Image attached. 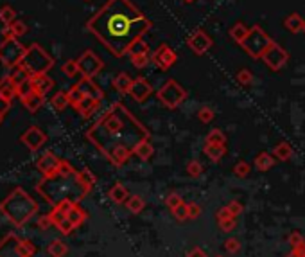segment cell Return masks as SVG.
<instances>
[{
    "mask_svg": "<svg viewBox=\"0 0 305 257\" xmlns=\"http://www.w3.org/2000/svg\"><path fill=\"white\" fill-rule=\"evenodd\" d=\"M112 54L122 58L149 29V20L129 0H108L86 24Z\"/></svg>",
    "mask_w": 305,
    "mask_h": 257,
    "instance_id": "obj_1",
    "label": "cell"
},
{
    "mask_svg": "<svg viewBox=\"0 0 305 257\" xmlns=\"http://www.w3.org/2000/svg\"><path fill=\"white\" fill-rule=\"evenodd\" d=\"M86 138L115 166H122L135 155L138 144L148 140V131L122 104H114L88 129Z\"/></svg>",
    "mask_w": 305,
    "mask_h": 257,
    "instance_id": "obj_2",
    "label": "cell"
},
{
    "mask_svg": "<svg viewBox=\"0 0 305 257\" xmlns=\"http://www.w3.org/2000/svg\"><path fill=\"white\" fill-rule=\"evenodd\" d=\"M36 191L49 203L56 205L63 200H83L90 193V187L81 180L79 171H76L67 160H61L58 171L41 178V182L36 185Z\"/></svg>",
    "mask_w": 305,
    "mask_h": 257,
    "instance_id": "obj_3",
    "label": "cell"
},
{
    "mask_svg": "<svg viewBox=\"0 0 305 257\" xmlns=\"http://www.w3.org/2000/svg\"><path fill=\"white\" fill-rule=\"evenodd\" d=\"M38 202L22 187L13 189L9 196H5L4 202H0V214L15 227H24L25 223H29L38 214Z\"/></svg>",
    "mask_w": 305,
    "mask_h": 257,
    "instance_id": "obj_4",
    "label": "cell"
},
{
    "mask_svg": "<svg viewBox=\"0 0 305 257\" xmlns=\"http://www.w3.org/2000/svg\"><path fill=\"white\" fill-rule=\"evenodd\" d=\"M18 67H22L33 78V76L47 74L54 67V59L50 58L38 43H33L29 49H25V54Z\"/></svg>",
    "mask_w": 305,
    "mask_h": 257,
    "instance_id": "obj_5",
    "label": "cell"
},
{
    "mask_svg": "<svg viewBox=\"0 0 305 257\" xmlns=\"http://www.w3.org/2000/svg\"><path fill=\"white\" fill-rule=\"evenodd\" d=\"M36 247L29 239H20L15 232L0 239V257H33Z\"/></svg>",
    "mask_w": 305,
    "mask_h": 257,
    "instance_id": "obj_6",
    "label": "cell"
},
{
    "mask_svg": "<svg viewBox=\"0 0 305 257\" xmlns=\"http://www.w3.org/2000/svg\"><path fill=\"white\" fill-rule=\"evenodd\" d=\"M273 43L269 36L261 29V27H251L248 36L241 42L242 49L246 50L251 58H262V54L266 52V49Z\"/></svg>",
    "mask_w": 305,
    "mask_h": 257,
    "instance_id": "obj_7",
    "label": "cell"
},
{
    "mask_svg": "<svg viewBox=\"0 0 305 257\" xmlns=\"http://www.w3.org/2000/svg\"><path fill=\"white\" fill-rule=\"evenodd\" d=\"M25 54V47L16 38H4L0 43V63H4L9 69L18 67Z\"/></svg>",
    "mask_w": 305,
    "mask_h": 257,
    "instance_id": "obj_8",
    "label": "cell"
},
{
    "mask_svg": "<svg viewBox=\"0 0 305 257\" xmlns=\"http://www.w3.org/2000/svg\"><path fill=\"white\" fill-rule=\"evenodd\" d=\"M185 95H187V92H185L176 81H167V83L163 85V88L158 92V99H160L165 106H169V108L178 106V104L185 99Z\"/></svg>",
    "mask_w": 305,
    "mask_h": 257,
    "instance_id": "obj_9",
    "label": "cell"
},
{
    "mask_svg": "<svg viewBox=\"0 0 305 257\" xmlns=\"http://www.w3.org/2000/svg\"><path fill=\"white\" fill-rule=\"evenodd\" d=\"M79 65V72L83 74V78H94L95 74H99L101 72V69L104 67L103 59L99 58L95 52H92V50H86V52H83V54L79 56V59H76Z\"/></svg>",
    "mask_w": 305,
    "mask_h": 257,
    "instance_id": "obj_10",
    "label": "cell"
},
{
    "mask_svg": "<svg viewBox=\"0 0 305 257\" xmlns=\"http://www.w3.org/2000/svg\"><path fill=\"white\" fill-rule=\"evenodd\" d=\"M20 142L24 144L29 151H38L45 142H47V135L41 128L38 126H31L25 133L20 135Z\"/></svg>",
    "mask_w": 305,
    "mask_h": 257,
    "instance_id": "obj_11",
    "label": "cell"
},
{
    "mask_svg": "<svg viewBox=\"0 0 305 257\" xmlns=\"http://www.w3.org/2000/svg\"><path fill=\"white\" fill-rule=\"evenodd\" d=\"M287 58H289V56H287L286 50L276 43H271L266 49V52L262 54V59H264L267 63V67L273 70H280L282 67L287 63Z\"/></svg>",
    "mask_w": 305,
    "mask_h": 257,
    "instance_id": "obj_12",
    "label": "cell"
},
{
    "mask_svg": "<svg viewBox=\"0 0 305 257\" xmlns=\"http://www.w3.org/2000/svg\"><path fill=\"white\" fill-rule=\"evenodd\" d=\"M59 164H61V158L56 157L52 151H45V153L38 158L36 168H38V171L43 174V176H47V174H52L58 171Z\"/></svg>",
    "mask_w": 305,
    "mask_h": 257,
    "instance_id": "obj_13",
    "label": "cell"
},
{
    "mask_svg": "<svg viewBox=\"0 0 305 257\" xmlns=\"http://www.w3.org/2000/svg\"><path fill=\"white\" fill-rule=\"evenodd\" d=\"M152 59H154V63H156L162 70H167V69H171L172 65L176 63V54L169 49L167 45H162V47H158L156 49V52H154Z\"/></svg>",
    "mask_w": 305,
    "mask_h": 257,
    "instance_id": "obj_14",
    "label": "cell"
},
{
    "mask_svg": "<svg viewBox=\"0 0 305 257\" xmlns=\"http://www.w3.org/2000/svg\"><path fill=\"white\" fill-rule=\"evenodd\" d=\"M187 43H189V47L196 52V54H203L205 50L210 49L212 40L208 38V35L205 33V31H196V33H194V35L187 40Z\"/></svg>",
    "mask_w": 305,
    "mask_h": 257,
    "instance_id": "obj_15",
    "label": "cell"
},
{
    "mask_svg": "<svg viewBox=\"0 0 305 257\" xmlns=\"http://www.w3.org/2000/svg\"><path fill=\"white\" fill-rule=\"evenodd\" d=\"M152 88L151 85L146 81L144 78H138L133 81V85H131V90H129V95L135 99V101H138V103H142V101H146V99L151 95Z\"/></svg>",
    "mask_w": 305,
    "mask_h": 257,
    "instance_id": "obj_16",
    "label": "cell"
},
{
    "mask_svg": "<svg viewBox=\"0 0 305 257\" xmlns=\"http://www.w3.org/2000/svg\"><path fill=\"white\" fill-rule=\"evenodd\" d=\"M31 86H33V90H35L36 94L39 95H47L49 94V90L54 86V81L49 78L47 74H39V76H33V78L29 79Z\"/></svg>",
    "mask_w": 305,
    "mask_h": 257,
    "instance_id": "obj_17",
    "label": "cell"
},
{
    "mask_svg": "<svg viewBox=\"0 0 305 257\" xmlns=\"http://www.w3.org/2000/svg\"><path fill=\"white\" fill-rule=\"evenodd\" d=\"M99 103H101V99L92 97V95H84L74 108L77 110V114H81L83 117H90V115L99 108Z\"/></svg>",
    "mask_w": 305,
    "mask_h": 257,
    "instance_id": "obj_18",
    "label": "cell"
},
{
    "mask_svg": "<svg viewBox=\"0 0 305 257\" xmlns=\"http://www.w3.org/2000/svg\"><path fill=\"white\" fill-rule=\"evenodd\" d=\"M16 92H18V85L15 83L13 76H4V78L0 79V97L13 101Z\"/></svg>",
    "mask_w": 305,
    "mask_h": 257,
    "instance_id": "obj_19",
    "label": "cell"
},
{
    "mask_svg": "<svg viewBox=\"0 0 305 257\" xmlns=\"http://www.w3.org/2000/svg\"><path fill=\"white\" fill-rule=\"evenodd\" d=\"M67 217H69L70 221H72V225H74L76 228L81 227L84 223V219L88 217V214H86V211H84L81 205H79L77 202L72 203V207L69 209V213H67Z\"/></svg>",
    "mask_w": 305,
    "mask_h": 257,
    "instance_id": "obj_20",
    "label": "cell"
},
{
    "mask_svg": "<svg viewBox=\"0 0 305 257\" xmlns=\"http://www.w3.org/2000/svg\"><path fill=\"white\" fill-rule=\"evenodd\" d=\"M22 101V104H24L25 108L29 110V112H36V110L43 104V95H39V94H36L35 90L31 92V94H27L25 97H22L20 99Z\"/></svg>",
    "mask_w": 305,
    "mask_h": 257,
    "instance_id": "obj_21",
    "label": "cell"
},
{
    "mask_svg": "<svg viewBox=\"0 0 305 257\" xmlns=\"http://www.w3.org/2000/svg\"><path fill=\"white\" fill-rule=\"evenodd\" d=\"M25 33H27V25L20 20H15L13 24L4 29V38H18V36H24Z\"/></svg>",
    "mask_w": 305,
    "mask_h": 257,
    "instance_id": "obj_22",
    "label": "cell"
},
{
    "mask_svg": "<svg viewBox=\"0 0 305 257\" xmlns=\"http://www.w3.org/2000/svg\"><path fill=\"white\" fill-rule=\"evenodd\" d=\"M47 254L50 257H65L69 254V247H67V243H63L61 239H52L49 243V247H47Z\"/></svg>",
    "mask_w": 305,
    "mask_h": 257,
    "instance_id": "obj_23",
    "label": "cell"
},
{
    "mask_svg": "<svg viewBox=\"0 0 305 257\" xmlns=\"http://www.w3.org/2000/svg\"><path fill=\"white\" fill-rule=\"evenodd\" d=\"M203 151H205V155H207L210 160L217 162V160H221V158L225 157L227 148H225V144H207Z\"/></svg>",
    "mask_w": 305,
    "mask_h": 257,
    "instance_id": "obj_24",
    "label": "cell"
},
{
    "mask_svg": "<svg viewBox=\"0 0 305 257\" xmlns=\"http://www.w3.org/2000/svg\"><path fill=\"white\" fill-rule=\"evenodd\" d=\"M131 85H133V81H131V78H129L126 72H122V74H118L117 78L114 79V86L120 92V94H129V90H131Z\"/></svg>",
    "mask_w": 305,
    "mask_h": 257,
    "instance_id": "obj_25",
    "label": "cell"
},
{
    "mask_svg": "<svg viewBox=\"0 0 305 257\" xmlns=\"http://www.w3.org/2000/svg\"><path fill=\"white\" fill-rule=\"evenodd\" d=\"M110 198H112V202L115 203H124L126 200H128V191L124 189L122 183H115L114 187L110 189Z\"/></svg>",
    "mask_w": 305,
    "mask_h": 257,
    "instance_id": "obj_26",
    "label": "cell"
},
{
    "mask_svg": "<svg viewBox=\"0 0 305 257\" xmlns=\"http://www.w3.org/2000/svg\"><path fill=\"white\" fill-rule=\"evenodd\" d=\"M304 20H302L300 15H296V13H293V15H289V18L286 20V27L291 31V33H298V31H304Z\"/></svg>",
    "mask_w": 305,
    "mask_h": 257,
    "instance_id": "obj_27",
    "label": "cell"
},
{
    "mask_svg": "<svg viewBox=\"0 0 305 257\" xmlns=\"http://www.w3.org/2000/svg\"><path fill=\"white\" fill-rule=\"evenodd\" d=\"M0 20H2L5 24V27H7V25H11L16 20V11L7 4L2 5V7H0Z\"/></svg>",
    "mask_w": 305,
    "mask_h": 257,
    "instance_id": "obj_28",
    "label": "cell"
},
{
    "mask_svg": "<svg viewBox=\"0 0 305 257\" xmlns=\"http://www.w3.org/2000/svg\"><path fill=\"white\" fill-rule=\"evenodd\" d=\"M273 164H275V158L271 157L269 153H262V155H259V157L255 158V166H257L259 171H267Z\"/></svg>",
    "mask_w": 305,
    "mask_h": 257,
    "instance_id": "obj_29",
    "label": "cell"
},
{
    "mask_svg": "<svg viewBox=\"0 0 305 257\" xmlns=\"http://www.w3.org/2000/svg\"><path fill=\"white\" fill-rule=\"evenodd\" d=\"M70 104V99H69V92H58V94L52 97V106H54L58 112L65 110L67 106Z\"/></svg>",
    "mask_w": 305,
    "mask_h": 257,
    "instance_id": "obj_30",
    "label": "cell"
},
{
    "mask_svg": "<svg viewBox=\"0 0 305 257\" xmlns=\"http://www.w3.org/2000/svg\"><path fill=\"white\" fill-rule=\"evenodd\" d=\"M248 33H250V29H248L246 25H242V24H235V25H233V29L230 31L231 38L235 40L237 43H241L242 40L248 36Z\"/></svg>",
    "mask_w": 305,
    "mask_h": 257,
    "instance_id": "obj_31",
    "label": "cell"
},
{
    "mask_svg": "<svg viewBox=\"0 0 305 257\" xmlns=\"http://www.w3.org/2000/svg\"><path fill=\"white\" fill-rule=\"evenodd\" d=\"M126 205H128V209L133 214H138L144 207H146V202H144L140 196H131V198H128V200H126Z\"/></svg>",
    "mask_w": 305,
    "mask_h": 257,
    "instance_id": "obj_32",
    "label": "cell"
},
{
    "mask_svg": "<svg viewBox=\"0 0 305 257\" xmlns=\"http://www.w3.org/2000/svg\"><path fill=\"white\" fill-rule=\"evenodd\" d=\"M135 155H137V157H140L142 160H148V158L152 155V146L148 142V140H144V142L138 144V148L135 149Z\"/></svg>",
    "mask_w": 305,
    "mask_h": 257,
    "instance_id": "obj_33",
    "label": "cell"
},
{
    "mask_svg": "<svg viewBox=\"0 0 305 257\" xmlns=\"http://www.w3.org/2000/svg\"><path fill=\"white\" fill-rule=\"evenodd\" d=\"M273 157L280 158V160H289V158H291V148H289V144L282 142L280 146H276L275 151H273Z\"/></svg>",
    "mask_w": 305,
    "mask_h": 257,
    "instance_id": "obj_34",
    "label": "cell"
},
{
    "mask_svg": "<svg viewBox=\"0 0 305 257\" xmlns=\"http://www.w3.org/2000/svg\"><path fill=\"white\" fill-rule=\"evenodd\" d=\"M225 140H227V137L221 129H212L207 135V144H225Z\"/></svg>",
    "mask_w": 305,
    "mask_h": 257,
    "instance_id": "obj_35",
    "label": "cell"
},
{
    "mask_svg": "<svg viewBox=\"0 0 305 257\" xmlns=\"http://www.w3.org/2000/svg\"><path fill=\"white\" fill-rule=\"evenodd\" d=\"M61 70H63L65 74L69 76V78H76V76L79 74V65H77V61H67V63L61 67Z\"/></svg>",
    "mask_w": 305,
    "mask_h": 257,
    "instance_id": "obj_36",
    "label": "cell"
},
{
    "mask_svg": "<svg viewBox=\"0 0 305 257\" xmlns=\"http://www.w3.org/2000/svg\"><path fill=\"white\" fill-rule=\"evenodd\" d=\"M172 214H174V216H176V219H180V221L187 219V217H189V205H185V203L178 205V207L172 211Z\"/></svg>",
    "mask_w": 305,
    "mask_h": 257,
    "instance_id": "obj_37",
    "label": "cell"
},
{
    "mask_svg": "<svg viewBox=\"0 0 305 257\" xmlns=\"http://www.w3.org/2000/svg\"><path fill=\"white\" fill-rule=\"evenodd\" d=\"M149 61V56L148 54H133L131 56V63L137 67V69H142V67H146Z\"/></svg>",
    "mask_w": 305,
    "mask_h": 257,
    "instance_id": "obj_38",
    "label": "cell"
},
{
    "mask_svg": "<svg viewBox=\"0 0 305 257\" xmlns=\"http://www.w3.org/2000/svg\"><path fill=\"white\" fill-rule=\"evenodd\" d=\"M165 203H167L169 205V209H171V211H174V209L178 207V205H182V198H180V194H176V193H171L167 196V200H165Z\"/></svg>",
    "mask_w": 305,
    "mask_h": 257,
    "instance_id": "obj_39",
    "label": "cell"
},
{
    "mask_svg": "<svg viewBox=\"0 0 305 257\" xmlns=\"http://www.w3.org/2000/svg\"><path fill=\"white\" fill-rule=\"evenodd\" d=\"M187 173L191 174L192 178H197L199 174L203 173V168L199 166V162H196V160H194V162H191L187 166Z\"/></svg>",
    "mask_w": 305,
    "mask_h": 257,
    "instance_id": "obj_40",
    "label": "cell"
},
{
    "mask_svg": "<svg viewBox=\"0 0 305 257\" xmlns=\"http://www.w3.org/2000/svg\"><path fill=\"white\" fill-rule=\"evenodd\" d=\"M233 173H235L239 178L248 176V174H250V166H248L246 162H239V164L235 166V169H233Z\"/></svg>",
    "mask_w": 305,
    "mask_h": 257,
    "instance_id": "obj_41",
    "label": "cell"
},
{
    "mask_svg": "<svg viewBox=\"0 0 305 257\" xmlns=\"http://www.w3.org/2000/svg\"><path fill=\"white\" fill-rule=\"evenodd\" d=\"M199 119H201L203 123H210L212 119H214V112H212L210 108H207V106H205V108L199 110Z\"/></svg>",
    "mask_w": 305,
    "mask_h": 257,
    "instance_id": "obj_42",
    "label": "cell"
},
{
    "mask_svg": "<svg viewBox=\"0 0 305 257\" xmlns=\"http://www.w3.org/2000/svg\"><path fill=\"white\" fill-rule=\"evenodd\" d=\"M239 81H241L242 85H250L251 83V72L248 69H244V70H241V72H239Z\"/></svg>",
    "mask_w": 305,
    "mask_h": 257,
    "instance_id": "obj_43",
    "label": "cell"
},
{
    "mask_svg": "<svg viewBox=\"0 0 305 257\" xmlns=\"http://www.w3.org/2000/svg\"><path fill=\"white\" fill-rule=\"evenodd\" d=\"M225 247H227V250L228 252H237V250H239V241H237V239H228L227 243H225Z\"/></svg>",
    "mask_w": 305,
    "mask_h": 257,
    "instance_id": "obj_44",
    "label": "cell"
},
{
    "mask_svg": "<svg viewBox=\"0 0 305 257\" xmlns=\"http://www.w3.org/2000/svg\"><path fill=\"white\" fill-rule=\"evenodd\" d=\"M38 225H39V228H49L50 225H52V221H50V217H49V214H47V216H41L38 219Z\"/></svg>",
    "mask_w": 305,
    "mask_h": 257,
    "instance_id": "obj_45",
    "label": "cell"
},
{
    "mask_svg": "<svg viewBox=\"0 0 305 257\" xmlns=\"http://www.w3.org/2000/svg\"><path fill=\"white\" fill-rule=\"evenodd\" d=\"M11 108V101H7V99H2L0 97V114H7Z\"/></svg>",
    "mask_w": 305,
    "mask_h": 257,
    "instance_id": "obj_46",
    "label": "cell"
},
{
    "mask_svg": "<svg viewBox=\"0 0 305 257\" xmlns=\"http://www.w3.org/2000/svg\"><path fill=\"white\" fill-rule=\"evenodd\" d=\"M197 216H199V207H197V205H194V203H191V205H189V217L196 219Z\"/></svg>",
    "mask_w": 305,
    "mask_h": 257,
    "instance_id": "obj_47",
    "label": "cell"
},
{
    "mask_svg": "<svg viewBox=\"0 0 305 257\" xmlns=\"http://www.w3.org/2000/svg\"><path fill=\"white\" fill-rule=\"evenodd\" d=\"M228 209H230V213L233 214V216H239V213L242 211V207L237 202H231L230 205H228Z\"/></svg>",
    "mask_w": 305,
    "mask_h": 257,
    "instance_id": "obj_48",
    "label": "cell"
},
{
    "mask_svg": "<svg viewBox=\"0 0 305 257\" xmlns=\"http://www.w3.org/2000/svg\"><path fill=\"white\" fill-rule=\"evenodd\" d=\"M187 257H207V254L203 252L201 248H192L191 252L187 254Z\"/></svg>",
    "mask_w": 305,
    "mask_h": 257,
    "instance_id": "obj_49",
    "label": "cell"
},
{
    "mask_svg": "<svg viewBox=\"0 0 305 257\" xmlns=\"http://www.w3.org/2000/svg\"><path fill=\"white\" fill-rule=\"evenodd\" d=\"M4 123V114H0V124Z\"/></svg>",
    "mask_w": 305,
    "mask_h": 257,
    "instance_id": "obj_50",
    "label": "cell"
},
{
    "mask_svg": "<svg viewBox=\"0 0 305 257\" xmlns=\"http://www.w3.org/2000/svg\"><path fill=\"white\" fill-rule=\"evenodd\" d=\"M304 33H305V24H304Z\"/></svg>",
    "mask_w": 305,
    "mask_h": 257,
    "instance_id": "obj_51",
    "label": "cell"
},
{
    "mask_svg": "<svg viewBox=\"0 0 305 257\" xmlns=\"http://www.w3.org/2000/svg\"><path fill=\"white\" fill-rule=\"evenodd\" d=\"M189 2H191V0H189Z\"/></svg>",
    "mask_w": 305,
    "mask_h": 257,
    "instance_id": "obj_52",
    "label": "cell"
}]
</instances>
